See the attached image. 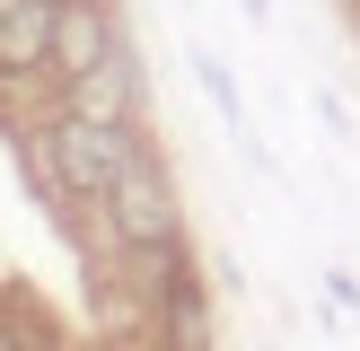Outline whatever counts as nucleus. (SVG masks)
<instances>
[{"instance_id":"f257e3e1","label":"nucleus","mask_w":360,"mask_h":351,"mask_svg":"<svg viewBox=\"0 0 360 351\" xmlns=\"http://www.w3.org/2000/svg\"><path fill=\"white\" fill-rule=\"evenodd\" d=\"M44 158H53V185L70 193V202H105L115 193V176L141 158L132 123H88V114H62L44 132Z\"/></svg>"},{"instance_id":"6e6552de","label":"nucleus","mask_w":360,"mask_h":351,"mask_svg":"<svg viewBox=\"0 0 360 351\" xmlns=\"http://www.w3.org/2000/svg\"><path fill=\"white\" fill-rule=\"evenodd\" d=\"M246 18H264V0H246Z\"/></svg>"},{"instance_id":"7ed1b4c3","label":"nucleus","mask_w":360,"mask_h":351,"mask_svg":"<svg viewBox=\"0 0 360 351\" xmlns=\"http://www.w3.org/2000/svg\"><path fill=\"white\" fill-rule=\"evenodd\" d=\"M97 62H115V18H105V0H53V62L44 70H62V88H70Z\"/></svg>"},{"instance_id":"0eeeda50","label":"nucleus","mask_w":360,"mask_h":351,"mask_svg":"<svg viewBox=\"0 0 360 351\" xmlns=\"http://www.w3.org/2000/svg\"><path fill=\"white\" fill-rule=\"evenodd\" d=\"M0 351H27V343H18V333H9V325H0Z\"/></svg>"},{"instance_id":"423d86ee","label":"nucleus","mask_w":360,"mask_h":351,"mask_svg":"<svg viewBox=\"0 0 360 351\" xmlns=\"http://www.w3.org/2000/svg\"><path fill=\"white\" fill-rule=\"evenodd\" d=\"M158 307H167L176 351H211V316H202V290H193L185 263H167V281H158Z\"/></svg>"},{"instance_id":"39448f33","label":"nucleus","mask_w":360,"mask_h":351,"mask_svg":"<svg viewBox=\"0 0 360 351\" xmlns=\"http://www.w3.org/2000/svg\"><path fill=\"white\" fill-rule=\"evenodd\" d=\"M70 114H88V123H132V62H97L88 79H70Z\"/></svg>"},{"instance_id":"20e7f679","label":"nucleus","mask_w":360,"mask_h":351,"mask_svg":"<svg viewBox=\"0 0 360 351\" xmlns=\"http://www.w3.org/2000/svg\"><path fill=\"white\" fill-rule=\"evenodd\" d=\"M53 62V0H0V79Z\"/></svg>"},{"instance_id":"f03ea898","label":"nucleus","mask_w":360,"mask_h":351,"mask_svg":"<svg viewBox=\"0 0 360 351\" xmlns=\"http://www.w3.org/2000/svg\"><path fill=\"white\" fill-rule=\"evenodd\" d=\"M105 220H115V237L141 246V255H176V193H167V176H158V158H132V167L115 176Z\"/></svg>"}]
</instances>
